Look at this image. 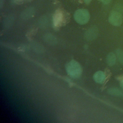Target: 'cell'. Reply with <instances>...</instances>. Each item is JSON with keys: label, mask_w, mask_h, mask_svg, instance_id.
I'll return each mask as SVG.
<instances>
[{"label": "cell", "mask_w": 123, "mask_h": 123, "mask_svg": "<svg viewBox=\"0 0 123 123\" xmlns=\"http://www.w3.org/2000/svg\"><path fill=\"white\" fill-rule=\"evenodd\" d=\"M66 70L68 74L72 77H79L82 74V68L78 62L75 61H71L66 66Z\"/></svg>", "instance_id": "1"}, {"label": "cell", "mask_w": 123, "mask_h": 123, "mask_svg": "<svg viewBox=\"0 0 123 123\" xmlns=\"http://www.w3.org/2000/svg\"><path fill=\"white\" fill-rule=\"evenodd\" d=\"M74 18L77 23L83 25L86 24L89 20L90 15L86 9H79L74 14Z\"/></svg>", "instance_id": "2"}, {"label": "cell", "mask_w": 123, "mask_h": 123, "mask_svg": "<svg viewBox=\"0 0 123 123\" xmlns=\"http://www.w3.org/2000/svg\"><path fill=\"white\" fill-rule=\"evenodd\" d=\"M109 22L115 26H119L122 23V17L120 13L113 11L111 13L109 17Z\"/></svg>", "instance_id": "3"}, {"label": "cell", "mask_w": 123, "mask_h": 123, "mask_svg": "<svg viewBox=\"0 0 123 123\" xmlns=\"http://www.w3.org/2000/svg\"><path fill=\"white\" fill-rule=\"evenodd\" d=\"M63 19V14L59 10L56 11L53 16V23L55 26H58L62 22Z\"/></svg>", "instance_id": "4"}, {"label": "cell", "mask_w": 123, "mask_h": 123, "mask_svg": "<svg viewBox=\"0 0 123 123\" xmlns=\"http://www.w3.org/2000/svg\"><path fill=\"white\" fill-rule=\"evenodd\" d=\"M35 12L34 7H28L24 10L21 14V17L23 19H28L32 17Z\"/></svg>", "instance_id": "5"}, {"label": "cell", "mask_w": 123, "mask_h": 123, "mask_svg": "<svg viewBox=\"0 0 123 123\" xmlns=\"http://www.w3.org/2000/svg\"><path fill=\"white\" fill-rule=\"evenodd\" d=\"M98 30L96 27H92L87 30L86 33V37L87 39H94L97 36Z\"/></svg>", "instance_id": "6"}, {"label": "cell", "mask_w": 123, "mask_h": 123, "mask_svg": "<svg viewBox=\"0 0 123 123\" xmlns=\"http://www.w3.org/2000/svg\"><path fill=\"white\" fill-rule=\"evenodd\" d=\"M93 78L96 82L98 83H102L105 80V75L103 72L98 71L94 74Z\"/></svg>", "instance_id": "7"}, {"label": "cell", "mask_w": 123, "mask_h": 123, "mask_svg": "<svg viewBox=\"0 0 123 123\" xmlns=\"http://www.w3.org/2000/svg\"><path fill=\"white\" fill-rule=\"evenodd\" d=\"M115 61H116V57L115 55L113 53H110V54H108L107 58V61L108 64L110 66L113 65L115 63Z\"/></svg>", "instance_id": "8"}, {"label": "cell", "mask_w": 123, "mask_h": 123, "mask_svg": "<svg viewBox=\"0 0 123 123\" xmlns=\"http://www.w3.org/2000/svg\"><path fill=\"white\" fill-rule=\"evenodd\" d=\"M39 25L41 27L44 28L47 26L48 24V20L46 16H43L41 17L39 20Z\"/></svg>", "instance_id": "9"}, {"label": "cell", "mask_w": 123, "mask_h": 123, "mask_svg": "<svg viewBox=\"0 0 123 123\" xmlns=\"http://www.w3.org/2000/svg\"><path fill=\"white\" fill-rule=\"evenodd\" d=\"M109 93L113 95L119 96L121 97H123V93L118 89L115 88H112L109 90Z\"/></svg>", "instance_id": "10"}, {"label": "cell", "mask_w": 123, "mask_h": 123, "mask_svg": "<svg viewBox=\"0 0 123 123\" xmlns=\"http://www.w3.org/2000/svg\"><path fill=\"white\" fill-rule=\"evenodd\" d=\"M5 19H6L5 22V25L6 26H9L13 23L14 18L12 15H9L7 17V18Z\"/></svg>", "instance_id": "11"}, {"label": "cell", "mask_w": 123, "mask_h": 123, "mask_svg": "<svg viewBox=\"0 0 123 123\" xmlns=\"http://www.w3.org/2000/svg\"><path fill=\"white\" fill-rule=\"evenodd\" d=\"M117 53L120 62L123 64V51L120 49H118L117 51Z\"/></svg>", "instance_id": "12"}, {"label": "cell", "mask_w": 123, "mask_h": 123, "mask_svg": "<svg viewBox=\"0 0 123 123\" xmlns=\"http://www.w3.org/2000/svg\"><path fill=\"white\" fill-rule=\"evenodd\" d=\"M12 2L16 4H21L26 1V0H12Z\"/></svg>", "instance_id": "13"}, {"label": "cell", "mask_w": 123, "mask_h": 123, "mask_svg": "<svg viewBox=\"0 0 123 123\" xmlns=\"http://www.w3.org/2000/svg\"><path fill=\"white\" fill-rule=\"evenodd\" d=\"M111 0H103L102 2L105 4H107L110 2Z\"/></svg>", "instance_id": "14"}, {"label": "cell", "mask_w": 123, "mask_h": 123, "mask_svg": "<svg viewBox=\"0 0 123 123\" xmlns=\"http://www.w3.org/2000/svg\"><path fill=\"white\" fill-rule=\"evenodd\" d=\"M4 4V0H0V8H2Z\"/></svg>", "instance_id": "15"}, {"label": "cell", "mask_w": 123, "mask_h": 123, "mask_svg": "<svg viewBox=\"0 0 123 123\" xmlns=\"http://www.w3.org/2000/svg\"><path fill=\"white\" fill-rule=\"evenodd\" d=\"M84 2H85L86 4H88L91 2V0H84Z\"/></svg>", "instance_id": "16"}, {"label": "cell", "mask_w": 123, "mask_h": 123, "mask_svg": "<svg viewBox=\"0 0 123 123\" xmlns=\"http://www.w3.org/2000/svg\"><path fill=\"white\" fill-rule=\"evenodd\" d=\"M121 86L122 87V88L123 89V80L121 81Z\"/></svg>", "instance_id": "17"}, {"label": "cell", "mask_w": 123, "mask_h": 123, "mask_svg": "<svg viewBox=\"0 0 123 123\" xmlns=\"http://www.w3.org/2000/svg\"><path fill=\"white\" fill-rule=\"evenodd\" d=\"M33 0H26V2H30L31 1H32Z\"/></svg>", "instance_id": "18"}, {"label": "cell", "mask_w": 123, "mask_h": 123, "mask_svg": "<svg viewBox=\"0 0 123 123\" xmlns=\"http://www.w3.org/2000/svg\"><path fill=\"white\" fill-rule=\"evenodd\" d=\"M100 0V1H103V0Z\"/></svg>", "instance_id": "19"}]
</instances>
